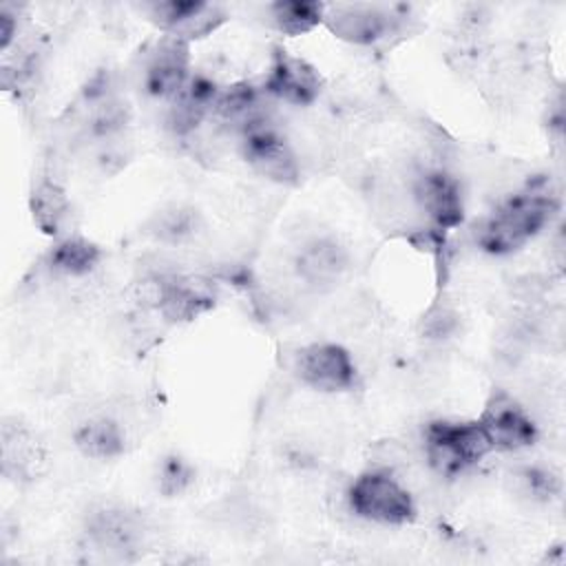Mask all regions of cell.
<instances>
[{"instance_id": "52a82bcc", "label": "cell", "mask_w": 566, "mask_h": 566, "mask_svg": "<svg viewBox=\"0 0 566 566\" xmlns=\"http://www.w3.org/2000/svg\"><path fill=\"white\" fill-rule=\"evenodd\" d=\"M263 91L287 104H312L321 93V75L305 60L276 49L270 62V71L263 82Z\"/></svg>"}, {"instance_id": "6da1fadb", "label": "cell", "mask_w": 566, "mask_h": 566, "mask_svg": "<svg viewBox=\"0 0 566 566\" xmlns=\"http://www.w3.org/2000/svg\"><path fill=\"white\" fill-rule=\"evenodd\" d=\"M557 199L544 188H526L504 199L475 228V243L491 254H509L526 245L553 217Z\"/></svg>"}, {"instance_id": "277c9868", "label": "cell", "mask_w": 566, "mask_h": 566, "mask_svg": "<svg viewBox=\"0 0 566 566\" xmlns=\"http://www.w3.org/2000/svg\"><path fill=\"white\" fill-rule=\"evenodd\" d=\"M493 451H520L535 442L537 427L528 411L506 391H493L480 418Z\"/></svg>"}, {"instance_id": "30bf717a", "label": "cell", "mask_w": 566, "mask_h": 566, "mask_svg": "<svg viewBox=\"0 0 566 566\" xmlns=\"http://www.w3.org/2000/svg\"><path fill=\"white\" fill-rule=\"evenodd\" d=\"M188 42L166 35L144 69V86L153 97L172 99L188 82Z\"/></svg>"}, {"instance_id": "2e32d148", "label": "cell", "mask_w": 566, "mask_h": 566, "mask_svg": "<svg viewBox=\"0 0 566 566\" xmlns=\"http://www.w3.org/2000/svg\"><path fill=\"white\" fill-rule=\"evenodd\" d=\"M272 22L281 33L301 35L312 31L325 20V4L321 2H305V0H285L274 2L270 7Z\"/></svg>"}, {"instance_id": "7a4b0ae2", "label": "cell", "mask_w": 566, "mask_h": 566, "mask_svg": "<svg viewBox=\"0 0 566 566\" xmlns=\"http://www.w3.org/2000/svg\"><path fill=\"white\" fill-rule=\"evenodd\" d=\"M424 458L442 478H455L493 449L478 420H431L422 433Z\"/></svg>"}, {"instance_id": "d6986e66", "label": "cell", "mask_w": 566, "mask_h": 566, "mask_svg": "<svg viewBox=\"0 0 566 566\" xmlns=\"http://www.w3.org/2000/svg\"><path fill=\"white\" fill-rule=\"evenodd\" d=\"M33 217L44 232H57L62 219L66 217V201L55 184H42L33 192Z\"/></svg>"}, {"instance_id": "ac0fdd59", "label": "cell", "mask_w": 566, "mask_h": 566, "mask_svg": "<svg viewBox=\"0 0 566 566\" xmlns=\"http://www.w3.org/2000/svg\"><path fill=\"white\" fill-rule=\"evenodd\" d=\"M91 535L102 548L122 551L133 546L137 528L130 522V517L124 515L122 511H104L93 520Z\"/></svg>"}, {"instance_id": "e0dca14e", "label": "cell", "mask_w": 566, "mask_h": 566, "mask_svg": "<svg viewBox=\"0 0 566 566\" xmlns=\"http://www.w3.org/2000/svg\"><path fill=\"white\" fill-rule=\"evenodd\" d=\"M99 248L82 237H69L51 250V265L71 276L88 274L99 263Z\"/></svg>"}, {"instance_id": "5bb4252c", "label": "cell", "mask_w": 566, "mask_h": 566, "mask_svg": "<svg viewBox=\"0 0 566 566\" xmlns=\"http://www.w3.org/2000/svg\"><path fill=\"white\" fill-rule=\"evenodd\" d=\"M44 451L38 440L18 424L2 427V471L9 478H35L44 464Z\"/></svg>"}, {"instance_id": "9c48e42d", "label": "cell", "mask_w": 566, "mask_h": 566, "mask_svg": "<svg viewBox=\"0 0 566 566\" xmlns=\"http://www.w3.org/2000/svg\"><path fill=\"white\" fill-rule=\"evenodd\" d=\"M155 22L177 40H195L203 38L214 31L223 20L226 13L210 2H195V0H170L150 7Z\"/></svg>"}, {"instance_id": "8992f818", "label": "cell", "mask_w": 566, "mask_h": 566, "mask_svg": "<svg viewBox=\"0 0 566 566\" xmlns=\"http://www.w3.org/2000/svg\"><path fill=\"white\" fill-rule=\"evenodd\" d=\"M241 130H243V142H241L243 157L261 175L276 181H287L296 177V161L290 146L279 135V130L270 126L268 119L261 117Z\"/></svg>"}, {"instance_id": "ba28073f", "label": "cell", "mask_w": 566, "mask_h": 566, "mask_svg": "<svg viewBox=\"0 0 566 566\" xmlns=\"http://www.w3.org/2000/svg\"><path fill=\"white\" fill-rule=\"evenodd\" d=\"M148 303L168 321H192L212 305V296L195 281L179 276H157L142 283Z\"/></svg>"}, {"instance_id": "5b68a950", "label": "cell", "mask_w": 566, "mask_h": 566, "mask_svg": "<svg viewBox=\"0 0 566 566\" xmlns=\"http://www.w3.org/2000/svg\"><path fill=\"white\" fill-rule=\"evenodd\" d=\"M296 374L316 391H347L356 385V365L349 352L336 343H312L296 354Z\"/></svg>"}, {"instance_id": "8fae6325", "label": "cell", "mask_w": 566, "mask_h": 566, "mask_svg": "<svg viewBox=\"0 0 566 566\" xmlns=\"http://www.w3.org/2000/svg\"><path fill=\"white\" fill-rule=\"evenodd\" d=\"M416 199L420 210L438 230H451L462 223L464 203L458 181L444 170H429L416 184Z\"/></svg>"}, {"instance_id": "7c38bea8", "label": "cell", "mask_w": 566, "mask_h": 566, "mask_svg": "<svg viewBox=\"0 0 566 566\" xmlns=\"http://www.w3.org/2000/svg\"><path fill=\"white\" fill-rule=\"evenodd\" d=\"M325 22L338 38L371 44L391 31L394 15L374 4H336L325 7Z\"/></svg>"}, {"instance_id": "ffe728a7", "label": "cell", "mask_w": 566, "mask_h": 566, "mask_svg": "<svg viewBox=\"0 0 566 566\" xmlns=\"http://www.w3.org/2000/svg\"><path fill=\"white\" fill-rule=\"evenodd\" d=\"M192 480V471L190 467L181 460V458H170L161 464V471H159V489L166 493V495H172V493H179L184 491Z\"/></svg>"}, {"instance_id": "9a60e30c", "label": "cell", "mask_w": 566, "mask_h": 566, "mask_svg": "<svg viewBox=\"0 0 566 566\" xmlns=\"http://www.w3.org/2000/svg\"><path fill=\"white\" fill-rule=\"evenodd\" d=\"M73 440L86 458L95 460H111L124 451V431L111 418H93L84 422Z\"/></svg>"}, {"instance_id": "4fadbf2b", "label": "cell", "mask_w": 566, "mask_h": 566, "mask_svg": "<svg viewBox=\"0 0 566 566\" xmlns=\"http://www.w3.org/2000/svg\"><path fill=\"white\" fill-rule=\"evenodd\" d=\"M298 274L310 285H332L347 268L345 250L332 239H316L298 254Z\"/></svg>"}, {"instance_id": "3957f363", "label": "cell", "mask_w": 566, "mask_h": 566, "mask_svg": "<svg viewBox=\"0 0 566 566\" xmlns=\"http://www.w3.org/2000/svg\"><path fill=\"white\" fill-rule=\"evenodd\" d=\"M349 509L374 524L405 526L416 517L411 493L382 469L360 473L347 491Z\"/></svg>"}]
</instances>
